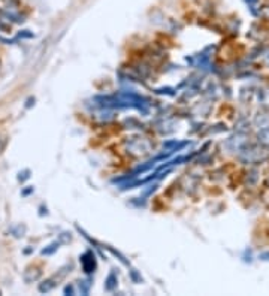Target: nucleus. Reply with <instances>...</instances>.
Instances as JSON below:
<instances>
[{
    "label": "nucleus",
    "mask_w": 269,
    "mask_h": 296,
    "mask_svg": "<svg viewBox=\"0 0 269 296\" xmlns=\"http://www.w3.org/2000/svg\"><path fill=\"white\" fill-rule=\"evenodd\" d=\"M41 277V271L39 270H36V268H30V270H27L25 273H24V280L27 281V283H30V281H35V280H38Z\"/></svg>",
    "instance_id": "obj_2"
},
{
    "label": "nucleus",
    "mask_w": 269,
    "mask_h": 296,
    "mask_svg": "<svg viewBox=\"0 0 269 296\" xmlns=\"http://www.w3.org/2000/svg\"><path fill=\"white\" fill-rule=\"evenodd\" d=\"M59 246H60L59 243H52V244H49V246H48L46 249H44V250H42V254H44V256H48V254H52L54 251L59 249Z\"/></svg>",
    "instance_id": "obj_3"
},
{
    "label": "nucleus",
    "mask_w": 269,
    "mask_h": 296,
    "mask_svg": "<svg viewBox=\"0 0 269 296\" xmlns=\"http://www.w3.org/2000/svg\"><path fill=\"white\" fill-rule=\"evenodd\" d=\"M115 283H117V280H115V274L112 273L110 277H108V284H106V289L108 290H112L114 289V286H115Z\"/></svg>",
    "instance_id": "obj_4"
},
{
    "label": "nucleus",
    "mask_w": 269,
    "mask_h": 296,
    "mask_svg": "<svg viewBox=\"0 0 269 296\" xmlns=\"http://www.w3.org/2000/svg\"><path fill=\"white\" fill-rule=\"evenodd\" d=\"M60 241H62V243H69V241H70V235H69V233H62V235H60Z\"/></svg>",
    "instance_id": "obj_5"
},
{
    "label": "nucleus",
    "mask_w": 269,
    "mask_h": 296,
    "mask_svg": "<svg viewBox=\"0 0 269 296\" xmlns=\"http://www.w3.org/2000/svg\"><path fill=\"white\" fill-rule=\"evenodd\" d=\"M246 2L248 3L250 9L253 11V14H254V8H256V3H257V0H246Z\"/></svg>",
    "instance_id": "obj_6"
},
{
    "label": "nucleus",
    "mask_w": 269,
    "mask_h": 296,
    "mask_svg": "<svg viewBox=\"0 0 269 296\" xmlns=\"http://www.w3.org/2000/svg\"><path fill=\"white\" fill-rule=\"evenodd\" d=\"M3 148H5V138L0 135V153L3 151Z\"/></svg>",
    "instance_id": "obj_9"
},
{
    "label": "nucleus",
    "mask_w": 269,
    "mask_h": 296,
    "mask_svg": "<svg viewBox=\"0 0 269 296\" xmlns=\"http://www.w3.org/2000/svg\"><path fill=\"white\" fill-rule=\"evenodd\" d=\"M81 263H83V268L86 273H93V270L96 268V263H94V256L91 253H86L83 257H81Z\"/></svg>",
    "instance_id": "obj_1"
},
{
    "label": "nucleus",
    "mask_w": 269,
    "mask_h": 296,
    "mask_svg": "<svg viewBox=\"0 0 269 296\" xmlns=\"http://www.w3.org/2000/svg\"><path fill=\"white\" fill-rule=\"evenodd\" d=\"M65 293H66V295H72V293H73V287H72V286H67L66 289H65Z\"/></svg>",
    "instance_id": "obj_8"
},
{
    "label": "nucleus",
    "mask_w": 269,
    "mask_h": 296,
    "mask_svg": "<svg viewBox=\"0 0 269 296\" xmlns=\"http://www.w3.org/2000/svg\"><path fill=\"white\" fill-rule=\"evenodd\" d=\"M27 174H29V171H24V172H20V177H18V180H20V181H25V180H27V178H29V175H27Z\"/></svg>",
    "instance_id": "obj_7"
}]
</instances>
